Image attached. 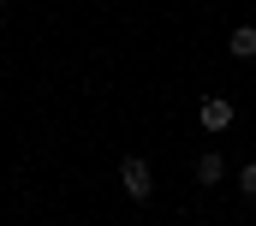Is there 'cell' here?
<instances>
[{
    "mask_svg": "<svg viewBox=\"0 0 256 226\" xmlns=\"http://www.w3.org/2000/svg\"><path fill=\"white\" fill-rule=\"evenodd\" d=\"M120 184H126L131 202H149V196H155V172H149V161H143V155H126V161H120Z\"/></svg>",
    "mask_w": 256,
    "mask_h": 226,
    "instance_id": "6da1fadb",
    "label": "cell"
},
{
    "mask_svg": "<svg viewBox=\"0 0 256 226\" xmlns=\"http://www.w3.org/2000/svg\"><path fill=\"white\" fill-rule=\"evenodd\" d=\"M232 119H238V108H232L226 96H202V108H196V125H202V131H226Z\"/></svg>",
    "mask_w": 256,
    "mask_h": 226,
    "instance_id": "7a4b0ae2",
    "label": "cell"
},
{
    "mask_svg": "<svg viewBox=\"0 0 256 226\" xmlns=\"http://www.w3.org/2000/svg\"><path fill=\"white\" fill-rule=\"evenodd\" d=\"M220 178H226V161H220L214 149H202V155H196V184H202V190H214Z\"/></svg>",
    "mask_w": 256,
    "mask_h": 226,
    "instance_id": "3957f363",
    "label": "cell"
},
{
    "mask_svg": "<svg viewBox=\"0 0 256 226\" xmlns=\"http://www.w3.org/2000/svg\"><path fill=\"white\" fill-rule=\"evenodd\" d=\"M226 54L232 60H256V24H238V30L226 36Z\"/></svg>",
    "mask_w": 256,
    "mask_h": 226,
    "instance_id": "277c9868",
    "label": "cell"
},
{
    "mask_svg": "<svg viewBox=\"0 0 256 226\" xmlns=\"http://www.w3.org/2000/svg\"><path fill=\"white\" fill-rule=\"evenodd\" d=\"M238 196H244V202H256V161H244V167H238Z\"/></svg>",
    "mask_w": 256,
    "mask_h": 226,
    "instance_id": "5b68a950",
    "label": "cell"
},
{
    "mask_svg": "<svg viewBox=\"0 0 256 226\" xmlns=\"http://www.w3.org/2000/svg\"><path fill=\"white\" fill-rule=\"evenodd\" d=\"M0 6H6V0H0Z\"/></svg>",
    "mask_w": 256,
    "mask_h": 226,
    "instance_id": "8992f818",
    "label": "cell"
}]
</instances>
